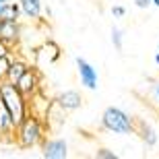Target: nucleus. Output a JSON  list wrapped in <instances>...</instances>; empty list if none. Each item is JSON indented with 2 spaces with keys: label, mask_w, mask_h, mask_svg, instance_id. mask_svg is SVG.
<instances>
[{
  "label": "nucleus",
  "mask_w": 159,
  "mask_h": 159,
  "mask_svg": "<svg viewBox=\"0 0 159 159\" xmlns=\"http://www.w3.org/2000/svg\"><path fill=\"white\" fill-rule=\"evenodd\" d=\"M27 99H29V97H25V95L21 93V89L17 87V83L8 81V79L0 81V101L11 110L12 120H15L17 126L31 114L29 112V101Z\"/></svg>",
  "instance_id": "nucleus-1"
},
{
  "label": "nucleus",
  "mask_w": 159,
  "mask_h": 159,
  "mask_svg": "<svg viewBox=\"0 0 159 159\" xmlns=\"http://www.w3.org/2000/svg\"><path fill=\"white\" fill-rule=\"evenodd\" d=\"M101 126L114 134H132L136 130V118L126 114L122 107H106L101 114Z\"/></svg>",
  "instance_id": "nucleus-2"
},
{
  "label": "nucleus",
  "mask_w": 159,
  "mask_h": 159,
  "mask_svg": "<svg viewBox=\"0 0 159 159\" xmlns=\"http://www.w3.org/2000/svg\"><path fill=\"white\" fill-rule=\"evenodd\" d=\"M15 136H17V145L21 149L37 147V145L43 143V124H41V120L37 118L35 114H29V116L17 126Z\"/></svg>",
  "instance_id": "nucleus-3"
},
{
  "label": "nucleus",
  "mask_w": 159,
  "mask_h": 159,
  "mask_svg": "<svg viewBox=\"0 0 159 159\" xmlns=\"http://www.w3.org/2000/svg\"><path fill=\"white\" fill-rule=\"evenodd\" d=\"M75 62H77V72H79V79H81V85L85 89H89V91H95V89L99 87L97 85L99 77H97V70L93 68V64L87 62L85 58H81V56H77Z\"/></svg>",
  "instance_id": "nucleus-4"
},
{
  "label": "nucleus",
  "mask_w": 159,
  "mask_h": 159,
  "mask_svg": "<svg viewBox=\"0 0 159 159\" xmlns=\"http://www.w3.org/2000/svg\"><path fill=\"white\" fill-rule=\"evenodd\" d=\"M41 155L46 159H66L68 157V143L64 139H46L41 143Z\"/></svg>",
  "instance_id": "nucleus-5"
},
{
  "label": "nucleus",
  "mask_w": 159,
  "mask_h": 159,
  "mask_svg": "<svg viewBox=\"0 0 159 159\" xmlns=\"http://www.w3.org/2000/svg\"><path fill=\"white\" fill-rule=\"evenodd\" d=\"M56 106L62 110V112H77L79 107L83 106V97L79 91L75 89H68V91H62V93L56 97Z\"/></svg>",
  "instance_id": "nucleus-6"
},
{
  "label": "nucleus",
  "mask_w": 159,
  "mask_h": 159,
  "mask_svg": "<svg viewBox=\"0 0 159 159\" xmlns=\"http://www.w3.org/2000/svg\"><path fill=\"white\" fill-rule=\"evenodd\" d=\"M17 87L21 89V93H23L25 97L33 99V97L37 95V89H39V77H37V72L35 70H27L23 77L17 81Z\"/></svg>",
  "instance_id": "nucleus-7"
},
{
  "label": "nucleus",
  "mask_w": 159,
  "mask_h": 159,
  "mask_svg": "<svg viewBox=\"0 0 159 159\" xmlns=\"http://www.w3.org/2000/svg\"><path fill=\"white\" fill-rule=\"evenodd\" d=\"M0 39H4L11 46H17L21 41V25H19V21H0Z\"/></svg>",
  "instance_id": "nucleus-8"
},
{
  "label": "nucleus",
  "mask_w": 159,
  "mask_h": 159,
  "mask_svg": "<svg viewBox=\"0 0 159 159\" xmlns=\"http://www.w3.org/2000/svg\"><path fill=\"white\" fill-rule=\"evenodd\" d=\"M136 134L141 136V141L147 145V147H155L159 141V136H157V130L151 126V124L147 122H143V120H136V130H134Z\"/></svg>",
  "instance_id": "nucleus-9"
},
{
  "label": "nucleus",
  "mask_w": 159,
  "mask_h": 159,
  "mask_svg": "<svg viewBox=\"0 0 159 159\" xmlns=\"http://www.w3.org/2000/svg\"><path fill=\"white\" fill-rule=\"evenodd\" d=\"M17 130V124L12 120L11 110L0 101V134H12Z\"/></svg>",
  "instance_id": "nucleus-10"
},
{
  "label": "nucleus",
  "mask_w": 159,
  "mask_h": 159,
  "mask_svg": "<svg viewBox=\"0 0 159 159\" xmlns=\"http://www.w3.org/2000/svg\"><path fill=\"white\" fill-rule=\"evenodd\" d=\"M21 15H23L21 2H4L0 6V21H19Z\"/></svg>",
  "instance_id": "nucleus-11"
},
{
  "label": "nucleus",
  "mask_w": 159,
  "mask_h": 159,
  "mask_svg": "<svg viewBox=\"0 0 159 159\" xmlns=\"http://www.w3.org/2000/svg\"><path fill=\"white\" fill-rule=\"evenodd\" d=\"M21 2V8H23V15L27 19H39L41 17V11H43V6H41V0H19Z\"/></svg>",
  "instance_id": "nucleus-12"
},
{
  "label": "nucleus",
  "mask_w": 159,
  "mask_h": 159,
  "mask_svg": "<svg viewBox=\"0 0 159 159\" xmlns=\"http://www.w3.org/2000/svg\"><path fill=\"white\" fill-rule=\"evenodd\" d=\"M27 70H29V64H27L25 60H21V58H12L11 70H8V81L17 83V81H19L21 77H23V75H25Z\"/></svg>",
  "instance_id": "nucleus-13"
},
{
  "label": "nucleus",
  "mask_w": 159,
  "mask_h": 159,
  "mask_svg": "<svg viewBox=\"0 0 159 159\" xmlns=\"http://www.w3.org/2000/svg\"><path fill=\"white\" fill-rule=\"evenodd\" d=\"M112 43L116 50H122L124 48V33L120 27H112Z\"/></svg>",
  "instance_id": "nucleus-14"
},
{
  "label": "nucleus",
  "mask_w": 159,
  "mask_h": 159,
  "mask_svg": "<svg viewBox=\"0 0 159 159\" xmlns=\"http://www.w3.org/2000/svg\"><path fill=\"white\" fill-rule=\"evenodd\" d=\"M11 64H12V56H4V58H0V81L8 79V70H11Z\"/></svg>",
  "instance_id": "nucleus-15"
},
{
  "label": "nucleus",
  "mask_w": 159,
  "mask_h": 159,
  "mask_svg": "<svg viewBox=\"0 0 159 159\" xmlns=\"http://www.w3.org/2000/svg\"><path fill=\"white\" fill-rule=\"evenodd\" d=\"M97 159H118V155L110 151V149H97V153H95Z\"/></svg>",
  "instance_id": "nucleus-16"
},
{
  "label": "nucleus",
  "mask_w": 159,
  "mask_h": 159,
  "mask_svg": "<svg viewBox=\"0 0 159 159\" xmlns=\"http://www.w3.org/2000/svg\"><path fill=\"white\" fill-rule=\"evenodd\" d=\"M110 12H112L114 19H124L126 17V8H124L122 4H114L112 8H110Z\"/></svg>",
  "instance_id": "nucleus-17"
},
{
  "label": "nucleus",
  "mask_w": 159,
  "mask_h": 159,
  "mask_svg": "<svg viewBox=\"0 0 159 159\" xmlns=\"http://www.w3.org/2000/svg\"><path fill=\"white\" fill-rule=\"evenodd\" d=\"M11 52H12V46H11V43H6L4 39H0V58L11 56Z\"/></svg>",
  "instance_id": "nucleus-18"
},
{
  "label": "nucleus",
  "mask_w": 159,
  "mask_h": 159,
  "mask_svg": "<svg viewBox=\"0 0 159 159\" xmlns=\"http://www.w3.org/2000/svg\"><path fill=\"white\" fill-rule=\"evenodd\" d=\"M132 4H134L136 8L145 11V8H149V6H153V0H132Z\"/></svg>",
  "instance_id": "nucleus-19"
},
{
  "label": "nucleus",
  "mask_w": 159,
  "mask_h": 159,
  "mask_svg": "<svg viewBox=\"0 0 159 159\" xmlns=\"http://www.w3.org/2000/svg\"><path fill=\"white\" fill-rule=\"evenodd\" d=\"M153 101H155V103L159 106V83H157V85L153 87Z\"/></svg>",
  "instance_id": "nucleus-20"
},
{
  "label": "nucleus",
  "mask_w": 159,
  "mask_h": 159,
  "mask_svg": "<svg viewBox=\"0 0 159 159\" xmlns=\"http://www.w3.org/2000/svg\"><path fill=\"white\" fill-rule=\"evenodd\" d=\"M153 60H155V64L159 66V46H157V52H155V56H153Z\"/></svg>",
  "instance_id": "nucleus-21"
},
{
  "label": "nucleus",
  "mask_w": 159,
  "mask_h": 159,
  "mask_svg": "<svg viewBox=\"0 0 159 159\" xmlns=\"http://www.w3.org/2000/svg\"><path fill=\"white\" fill-rule=\"evenodd\" d=\"M153 6H157V8H159V0H153Z\"/></svg>",
  "instance_id": "nucleus-22"
},
{
  "label": "nucleus",
  "mask_w": 159,
  "mask_h": 159,
  "mask_svg": "<svg viewBox=\"0 0 159 159\" xmlns=\"http://www.w3.org/2000/svg\"><path fill=\"white\" fill-rule=\"evenodd\" d=\"M4 2H8V0H0V4H4Z\"/></svg>",
  "instance_id": "nucleus-23"
},
{
  "label": "nucleus",
  "mask_w": 159,
  "mask_h": 159,
  "mask_svg": "<svg viewBox=\"0 0 159 159\" xmlns=\"http://www.w3.org/2000/svg\"><path fill=\"white\" fill-rule=\"evenodd\" d=\"M0 6H2V4H0Z\"/></svg>",
  "instance_id": "nucleus-24"
}]
</instances>
